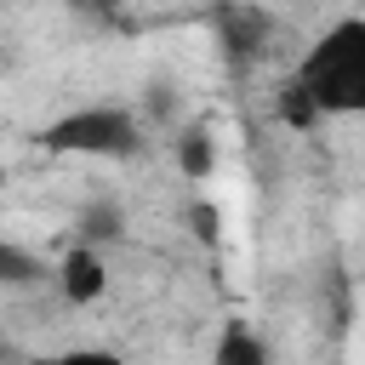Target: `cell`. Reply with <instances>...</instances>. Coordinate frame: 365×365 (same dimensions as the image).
Returning a JSON list of instances; mask_svg holds the SVG:
<instances>
[{
	"instance_id": "7",
	"label": "cell",
	"mask_w": 365,
	"mask_h": 365,
	"mask_svg": "<svg viewBox=\"0 0 365 365\" xmlns=\"http://www.w3.org/2000/svg\"><path fill=\"white\" fill-rule=\"evenodd\" d=\"M63 6H74L80 17H91V23H120L125 17V6L120 0H63Z\"/></svg>"
},
{
	"instance_id": "1",
	"label": "cell",
	"mask_w": 365,
	"mask_h": 365,
	"mask_svg": "<svg viewBox=\"0 0 365 365\" xmlns=\"http://www.w3.org/2000/svg\"><path fill=\"white\" fill-rule=\"evenodd\" d=\"M285 108L297 120L319 114H365V17L331 23L297 63L285 86Z\"/></svg>"
},
{
	"instance_id": "3",
	"label": "cell",
	"mask_w": 365,
	"mask_h": 365,
	"mask_svg": "<svg viewBox=\"0 0 365 365\" xmlns=\"http://www.w3.org/2000/svg\"><path fill=\"white\" fill-rule=\"evenodd\" d=\"M63 297L68 302H91V297H103V257L91 251V245H74L68 257H63Z\"/></svg>"
},
{
	"instance_id": "6",
	"label": "cell",
	"mask_w": 365,
	"mask_h": 365,
	"mask_svg": "<svg viewBox=\"0 0 365 365\" xmlns=\"http://www.w3.org/2000/svg\"><path fill=\"white\" fill-rule=\"evenodd\" d=\"M40 365H125V359L108 354V348H68V354H51V359H40Z\"/></svg>"
},
{
	"instance_id": "5",
	"label": "cell",
	"mask_w": 365,
	"mask_h": 365,
	"mask_svg": "<svg viewBox=\"0 0 365 365\" xmlns=\"http://www.w3.org/2000/svg\"><path fill=\"white\" fill-rule=\"evenodd\" d=\"M0 274H6L11 285H29V279H34V274H46V268H40V262H29L17 245H0Z\"/></svg>"
},
{
	"instance_id": "2",
	"label": "cell",
	"mask_w": 365,
	"mask_h": 365,
	"mask_svg": "<svg viewBox=\"0 0 365 365\" xmlns=\"http://www.w3.org/2000/svg\"><path fill=\"white\" fill-rule=\"evenodd\" d=\"M137 120L125 114V108H114V103H91V108H74V114H63V120H51L46 131H40V143L51 148V154H97V160H125V154H137Z\"/></svg>"
},
{
	"instance_id": "4",
	"label": "cell",
	"mask_w": 365,
	"mask_h": 365,
	"mask_svg": "<svg viewBox=\"0 0 365 365\" xmlns=\"http://www.w3.org/2000/svg\"><path fill=\"white\" fill-rule=\"evenodd\" d=\"M211 365H268V348H262V336H257L251 325H228V331L217 336Z\"/></svg>"
}]
</instances>
